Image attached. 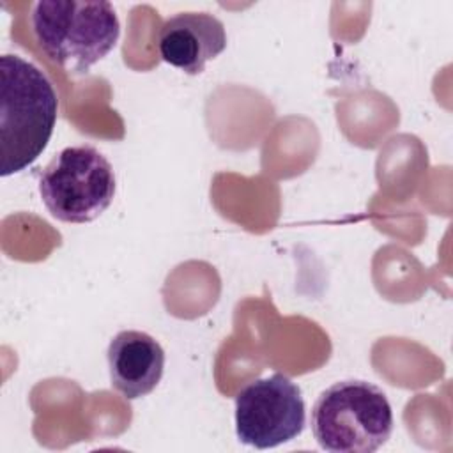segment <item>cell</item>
Returning a JSON list of instances; mask_svg holds the SVG:
<instances>
[{
    "label": "cell",
    "instance_id": "6da1fadb",
    "mask_svg": "<svg viewBox=\"0 0 453 453\" xmlns=\"http://www.w3.org/2000/svg\"><path fill=\"white\" fill-rule=\"evenodd\" d=\"M0 175L28 168L46 149L58 113L48 76L19 55L0 57Z\"/></svg>",
    "mask_w": 453,
    "mask_h": 453
},
{
    "label": "cell",
    "instance_id": "7a4b0ae2",
    "mask_svg": "<svg viewBox=\"0 0 453 453\" xmlns=\"http://www.w3.org/2000/svg\"><path fill=\"white\" fill-rule=\"evenodd\" d=\"M30 21L44 55L76 74L104 58L120 37L115 7L104 0H41Z\"/></svg>",
    "mask_w": 453,
    "mask_h": 453
},
{
    "label": "cell",
    "instance_id": "3957f363",
    "mask_svg": "<svg viewBox=\"0 0 453 453\" xmlns=\"http://www.w3.org/2000/svg\"><path fill=\"white\" fill-rule=\"evenodd\" d=\"M391 432V403L368 380L334 382L319 395L311 409V434L326 451L372 453L388 442Z\"/></svg>",
    "mask_w": 453,
    "mask_h": 453
},
{
    "label": "cell",
    "instance_id": "277c9868",
    "mask_svg": "<svg viewBox=\"0 0 453 453\" xmlns=\"http://www.w3.org/2000/svg\"><path fill=\"white\" fill-rule=\"evenodd\" d=\"M115 189L113 166L92 145L62 149L39 179L42 203L64 223L94 221L110 207Z\"/></svg>",
    "mask_w": 453,
    "mask_h": 453
},
{
    "label": "cell",
    "instance_id": "5b68a950",
    "mask_svg": "<svg viewBox=\"0 0 453 453\" xmlns=\"http://www.w3.org/2000/svg\"><path fill=\"white\" fill-rule=\"evenodd\" d=\"M304 425L301 388L285 373L257 379L235 396V434L242 444L276 448L301 435Z\"/></svg>",
    "mask_w": 453,
    "mask_h": 453
},
{
    "label": "cell",
    "instance_id": "8992f818",
    "mask_svg": "<svg viewBox=\"0 0 453 453\" xmlns=\"http://www.w3.org/2000/svg\"><path fill=\"white\" fill-rule=\"evenodd\" d=\"M225 48V25L211 12H177L161 25L157 34L161 58L191 76L203 73L205 64Z\"/></svg>",
    "mask_w": 453,
    "mask_h": 453
},
{
    "label": "cell",
    "instance_id": "52a82bcc",
    "mask_svg": "<svg viewBox=\"0 0 453 453\" xmlns=\"http://www.w3.org/2000/svg\"><path fill=\"white\" fill-rule=\"evenodd\" d=\"M111 386L127 400L149 395L165 372V350L156 338L143 331L124 329L108 345Z\"/></svg>",
    "mask_w": 453,
    "mask_h": 453
}]
</instances>
